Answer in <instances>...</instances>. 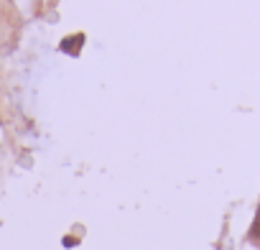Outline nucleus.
Returning a JSON list of instances; mask_svg holds the SVG:
<instances>
[{
  "label": "nucleus",
  "instance_id": "nucleus-2",
  "mask_svg": "<svg viewBox=\"0 0 260 250\" xmlns=\"http://www.w3.org/2000/svg\"><path fill=\"white\" fill-rule=\"evenodd\" d=\"M250 237H252V240H257V237H260V207H257L255 222H252V227H250Z\"/></svg>",
  "mask_w": 260,
  "mask_h": 250
},
{
  "label": "nucleus",
  "instance_id": "nucleus-1",
  "mask_svg": "<svg viewBox=\"0 0 260 250\" xmlns=\"http://www.w3.org/2000/svg\"><path fill=\"white\" fill-rule=\"evenodd\" d=\"M84 46V34H77V36H69V39H64L61 44H59V49L61 51H67V54H79V49Z\"/></svg>",
  "mask_w": 260,
  "mask_h": 250
}]
</instances>
